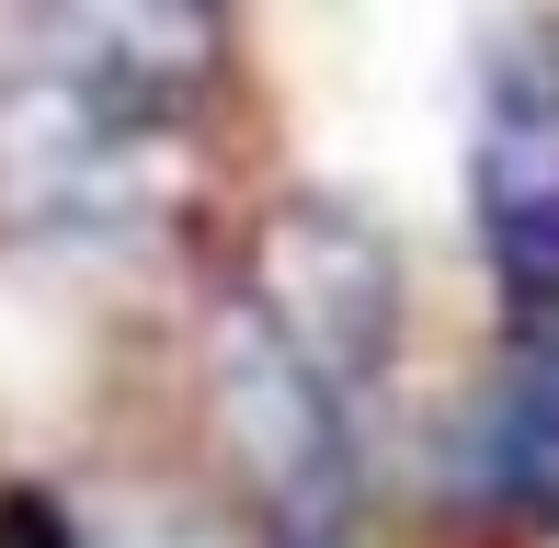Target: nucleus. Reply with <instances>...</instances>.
Returning a JSON list of instances; mask_svg holds the SVG:
<instances>
[{
	"instance_id": "1",
	"label": "nucleus",
	"mask_w": 559,
	"mask_h": 548,
	"mask_svg": "<svg viewBox=\"0 0 559 548\" xmlns=\"http://www.w3.org/2000/svg\"><path fill=\"white\" fill-rule=\"evenodd\" d=\"M206 401L240 457L274 548H366V457H354V401L274 332L251 297H228L206 332Z\"/></svg>"
},
{
	"instance_id": "2",
	"label": "nucleus",
	"mask_w": 559,
	"mask_h": 548,
	"mask_svg": "<svg viewBox=\"0 0 559 548\" xmlns=\"http://www.w3.org/2000/svg\"><path fill=\"white\" fill-rule=\"evenodd\" d=\"M0 206L23 229H46V240H148L183 206L171 115L104 104L69 69L0 92Z\"/></svg>"
},
{
	"instance_id": "3",
	"label": "nucleus",
	"mask_w": 559,
	"mask_h": 548,
	"mask_svg": "<svg viewBox=\"0 0 559 548\" xmlns=\"http://www.w3.org/2000/svg\"><path fill=\"white\" fill-rule=\"evenodd\" d=\"M240 297L343 389V401H366V389L389 378V355H400V263H389V240H377L354 206H332V194H286V206L251 229Z\"/></svg>"
},
{
	"instance_id": "4",
	"label": "nucleus",
	"mask_w": 559,
	"mask_h": 548,
	"mask_svg": "<svg viewBox=\"0 0 559 548\" xmlns=\"http://www.w3.org/2000/svg\"><path fill=\"white\" fill-rule=\"evenodd\" d=\"M468 194H479V240L491 274L525 320L559 309V81L537 58L491 69V104H479V148H468Z\"/></svg>"
},
{
	"instance_id": "5",
	"label": "nucleus",
	"mask_w": 559,
	"mask_h": 548,
	"mask_svg": "<svg viewBox=\"0 0 559 548\" xmlns=\"http://www.w3.org/2000/svg\"><path fill=\"white\" fill-rule=\"evenodd\" d=\"M46 46L69 81H92L104 104H138V115H183L217 92L228 69V23L217 0H46Z\"/></svg>"
},
{
	"instance_id": "6",
	"label": "nucleus",
	"mask_w": 559,
	"mask_h": 548,
	"mask_svg": "<svg viewBox=\"0 0 559 548\" xmlns=\"http://www.w3.org/2000/svg\"><path fill=\"white\" fill-rule=\"evenodd\" d=\"M479 491L514 514H537L559 526V309L525 332L514 378L491 389V412H479Z\"/></svg>"
},
{
	"instance_id": "7",
	"label": "nucleus",
	"mask_w": 559,
	"mask_h": 548,
	"mask_svg": "<svg viewBox=\"0 0 559 548\" xmlns=\"http://www.w3.org/2000/svg\"><path fill=\"white\" fill-rule=\"evenodd\" d=\"M81 548H217V537L194 526V514H171V503H160V514L138 503V514H115V526H92Z\"/></svg>"
}]
</instances>
